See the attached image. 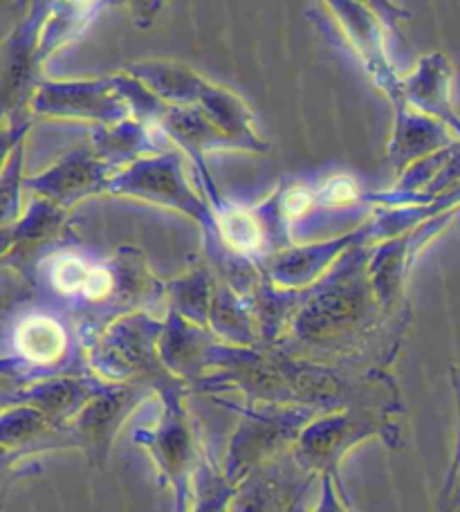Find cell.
Wrapping results in <instances>:
<instances>
[{"mask_svg":"<svg viewBox=\"0 0 460 512\" xmlns=\"http://www.w3.org/2000/svg\"><path fill=\"white\" fill-rule=\"evenodd\" d=\"M16 349L34 364H50L66 351V333L50 317H30L18 326Z\"/></svg>","mask_w":460,"mask_h":512,"instance_id":"obj_1","label":"cell"},{"mask_svg":"<svg viewBox=\"0 0 460 512\" xmlns=\"http://www.w3.org/2000/svg\"><path fill=\"white\" fill-rule=\"evenodd\" d=\"M223 230L227 241L238 250H256L261 248L263 232L261 225L256 223V218L250 212H243V209H229L223 216Z\"/></svg>","mask_w":460,"mask_h":512,"instance_id":"obj_2","label":"cell"},{"mask_svg":"<svg viewBox=\"0 0 460 512\" xmlns=\"http://www.w3.org/2000/svg\"><path fill=\"white\" fill-rule=\"evenodd\" d=\"M90 272V265H86L77 256H63L52 268V283L66 295H75V292L84 290L86 277Z\"/></svg>","mask_w":460,"mask_h":512,"instance_id":"obj_3","label":"cell"},{"mask_svg":"<svg viewBox=\"0 0 460 512\" xmlns=\"http://www.w3.org/2000/svg\"><path fill=\"white\" fill-rule=\"evenodd\" d=\"M357 187L348 178H335L330 180L328 185L321 189V200L328 205H346L355 200Z\"/></svg>","mask_w":460,"mask_h":512,"instance_id":"obj_4","label":"cell"},{"mask_svg":"<svg viewBox=\"0 0 460 512\" xmlns=\"http://www.w3.org/2000/svg\"><path fill=\"white\" fill-rule=\"evenodd\" d=\"M310 207H312V196L308 194V191H303V189L290 191L288 198H285V203H283L285 214H288L290 218H297L301 214H306Z\"/></svg>","mask_w":460,"mask_h":512,"instance_id":"obj_5","label":"cell"},{"mask_svg":"<svg viewBox=\"0 0 460 512\" xmlns=\"http://www.w3.org/2000/svg\"><path fill=\"white\" fill-rule=\"evenodd\" d=\"M133 3H137V5H142V7H153L155 3H158V0H133Z\"/></svg>","mask_w":460,"mask_h":512,"instance_id":"obj_6","label":"cell"},{"mask_svg":"<svg viewBox=\"0 0 460 512\" xmlns=\"http://www.w3.org/2000/svg\"><path fill=\"white\" fill-rule=\"evenodd\" d=\"M373 3H377V5H384V0H373Z\"/></svg>","mask_w":460,"mask_h":512,"instance_id":"obj_7","label":"cell"}]
</instances>
